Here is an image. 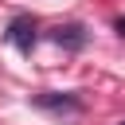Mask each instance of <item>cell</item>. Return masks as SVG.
<instances>
[{
  "mask_svg": "<svg viewBox=\"0 0 125 125\" xmlns=\"http://www.w3.org/2000/svg\"><path fill=\"white\" fill-rule=\"evenodd\" d=\"M117 125H125V121H117Z\"/></svg>",
  "mask_w": 125,
  "mask_h": 125,
  "instance_id": "obj_5",
  "label": "cell"
},
{
  "mask_svg": "<svg viewBox=\"0 0 125 125\" xmlns=\"http://www.w3.org/2000/svg\"><path fill=\"white\" fill-rule=\"evenodd\" d=\"M51 39H55L59 47H66V51H82V47H86V27H82V23H62V27L51 31Z\"/></svg>",
  "mask_w": 125,
  "mask_h": 125,
  "instance_id": "obj_3",
  "label": "cell"
},
{
  "mask_svg": "<svg viewBox=\"0 0 125 125\" xmlns=\"http://www.w3.org/2000/svg\"><path fill=\"white\" fill-rule=\"evenodd\" d=\"M35 105L51 113H82V98L74 94H35Z\"/></svg>",
  "mask_w": 125,
  "mask_h": 125,
  "instance_id": "obj_2",
  "label": "cell"
},
{
  "mask_svg": "<svg viewBox=\"0 0 125 125\" xmlns=\"http://www.w3.org/2000/svg\"><path fill=\"white\" fill-rule=\"evenodd\" d=\"M4 39L16 47V51H23V55H31V47H35V39H39V23L31 20V16H16L12 23H8V31H4Z\"/></svg>",
  "mask_w": 125,
  "mask_h": 125,
  "instance_id": "obj_1",
  "label": "cell"
},
{
  "mask_svg": "<svg viewBox=\"0 0 125 125\" xmlns=\"http://www.w3.org/2000/svg\"><path fill=\"white\" fill-rule=\"evenodd\" d=\"M113 27H117V35H121V39H125V16H121V20H117V23H113Z\"/></svg>",
  "mask_w": 125,
  "mask_h": 125,
  "instance_id": "obj_4",
  "label": "cell"
}]
</instances>
